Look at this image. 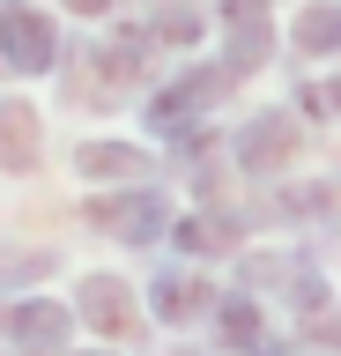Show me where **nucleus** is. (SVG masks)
Listing matches in <instances>:
<instances>
[{
    "mask_svg": "<svg viewBox=\"0 0 341 356\" xmlns=\"http://www.w3.org/2000/svg\"><path fill=\"white\" fill-rule=\"evenodd\" d=\"M230 82H238V67H193V74H178L171 89H156L149 127H156V134H193V119H201L208 104H223Z\"/></svg>",
    "mask_w": 341,
    "mask_h": 356,
    "instance_id": "1",
    "label": "nucleus"
},
{
    "mask_svg": "<svg viewBox=\"0 0 341 356\" xmlns=\"http://www.w3.org/2000/svg\"><path fill=\"white\" fill-rule=\"evenodd\" d=\"M297 149H304V134H297V119H282V111H260V119L238 134V163H245L252 178H282L297 163Z\"/></svg>",
    "mask_w": 341,
    "mask_h": 356,
    "instance_id": "2",
    "label": "nucleus"
},
{
    "mask_svg": "<svg viewBox=\"0 0 341 356\" xmlns=\"http://www.w3.org/2000/svg\"><path fill=\"white\" fill-rule=\"evenodd\" d=\"M0 60L15 67V74H45L60 60V30H52L38 8H8L0 15Z\"/></svg>",
    "mask_w": 341,
    "mask_h": 356,
    "instance_id": "3",
    "label": "nucleus"
},
{
    "mask_svg": "<svg viewBox=\"0 0 341 356\" xmlns=\"http://www.w3.org/2000/svg\"><path fill=\"white\" fill-rule=\"evenodd\" d=\"M90 222L112 230L119 245H149V238H163V193H104V200H90Z\"/></svg>",
    "mask_w": 341,
    "mask_h": 356,
    "instance_id": "4",
    "label": "nucleus"
},
{
    "mask_svg": "<svg viewBox=\"0 0 341 356\" xmlns=\"http://www.w3.org/2000/svg\"><path fill=\"white\" fill-rule=\"evenodd\" d=\"M223 30H230V67L252 74L267 60V8L260 0H223Z\"/></svg>",
    "mask_w": 341,
    "mask_h": 356,
    "instance_id": "5",
    "label": "nucleus"
},
{
    "mask_svg": "<svg viewBox=\"0 0 341 356\" xmlns=\"http://www.w3.org/2000/svg\"><path fill=\"white\" fill-rule=\"evenodd\" d=\"M82 178H104V186H141V178L156 171L149 149H126V141H82Z\"/></svg>",
    "mask_w": 341,
    "mask_h": 356,
    "instance_id": "6",
    "label": "nucleus"
},
{
    "mask_svg": "<svg viewBox=\"0 0 341 356\" xmlns=\"http://www.w3.org/2000/svg\"><path fill=\"white\" fill-rule=\"evenodd\" d=\"M82 319H90L97 334L126 341V334H134V305H126V282H119V275H90V282H82Z\"/></svg>",
    "mask_w": 341,
    "mask_h": 356,
    "instance_id": "7",
    "label": "nucleus"
},
{
    "mask_svg": "<svg viewBox=\"0 0 341 356\" xmlns=\"http://www.w3.org/2000/svg\"><path fill=\"white\" fill-rule=\"evenodd\" d=\"M8 327H15V341H23L30 356H60V349H67V327H74V319H67L60 305H38V297H30V305L8 312Z\"/></svg>",
    "mask_w": 341,
    "mask_h": 356,
    "instance_id": "8",
    "label": "nucleus"
},
{
    "mask_svg": "<svg viewBox=\"0 0 341 356\" xmlns=\"http://www.w3.org/2000/svg\"><path fill=\"white\" fill-rule=\"evenodd\" d=\"M38 163V111L0 104V171H30Z\"/></svg>",
    "mask_w": 341,
    "mask_h": 356,
    "instance_id": "9",
    "label": "nucleus"
},
{
    "mask_svg": "<svg viewBox=\"0 0 341 356\" xmlns=\"http://www.w3.org/2000/svg\"><path fill=\"white\" fill-rule=\"evenodd\" d=\"M149 305H156L163 327H185V319L208 312V282H193V275H163V282L149 289Z\"/></svg>",
    "mask_w": 341,
    "mask_h": 356,
    "instance_id": "10",
    "label": "nucleus"
},
{
    "mask_svg": "<svg viewBox=\"0 0 341 356\" xmlns=\"http://www.w3.org/2000/svg\"><path fill=\"white\" fill-rule=\"evenodd\" d=\"M290 44H297V52H312V60H319V52H341V8H334V0L304 8V15L290 22Z\"/></svg>",
    "mask_w": 341,
    "mask_h": 356,
    "instance_id": "11",
    "label": "nucleus"
},
{
    "mask_svg": "<svg viewBox=\"0 0 341 356\" xmlns=\"http://www.w3.org/2000/svg\"><path fill=\"white\" fill-rule=\"evenodd\" d=\"M215 334H223V349H238V356H252L260 349V305L252 297H223V312H215Z\"/></svg>",
    "mask_w": 341,
    "mask_h": 356,
    "instance_id": "12",
    "label": "nucleus"
},
{
    "mask_svg": "<svg viewBox=\"0 0 341 356\" xmlns=\"http://www.w3.org/2000/svg\"><path fill=\"white\" fill-rule=\"evenodd\" d=\"M178 245L185 252H230V245H238V216H185Z\"/></svg>",
    "mask_w": 341,
    "mask_h": 356,
    "instance_id": "13",
    "label": "nucleus"
},
{
    "mask_svg": "<svg viewBox=\"0 0 341 356\" xmlns=\"http://www.w3.org/2000/svg\"><path fill=\"white\" fill-rule=\"evenodd\" d=\"M193 38H201V15H185V8H163V15L141 22V44H171V52H185Z\"/></svg>",
    "mask_w": 341,
    "mask_h": 356,
    "instance_id": "14",
    "label": "nucleus"
},
{
    "mask_svg": "<svg viewBox=\"0 0 341 356\" xmlns=\"http://www.w3.org/2000/svg\"><path fill=\"white\" fill-rule=\"evenodd\" d=\"M45 267H52V252H0V289L8 282H38Z\"/></svg>",
    "mask_w": 341,
    "mask_h": 356,
    "instance_id": "15",
    "label": "nucleus"
},
{
    "mask_svg": "<svg viewBox=\"0 0 341 356\" xmlns=\"http://www.w3.org/2000/svg\"><path fill=\"white\" fill-rule=\"evenodd\" d=\"M304 111H341V82H319V89H304Z\"/></svg>",
    "mask_w": 341,
    "mask_h": 356,
    "instance_id": "16",
    "label": "nucleus"
},
{
    "mask_svg": "<svg viewBox=\"0 0 341 356\" xmlns=\"http://www.w3.org/2000/svg\"><path fill=\"white\" fill-rule=\"evenodd\" d=\"M74 15H104V8H112V0H67Z\"/></svg>",
    "mask_w": 341,
    "mask_h": 356,
    "instance_id": "17",
    "label": "nucleus"
}]
</instances>
